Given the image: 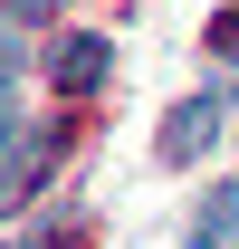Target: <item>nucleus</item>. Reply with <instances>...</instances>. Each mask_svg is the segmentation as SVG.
Masks as SVG:
<instances>
[{"label":"nucleus","instance_id":"f257e3e1","mask_svg":"<svg viewBox=\"0 0 239 249\" xmlns=\"http://www.w3.org/2000/svg\"><path fill=\"white\" fill-rule=\"evenodd\" d=\"M220 124H230V87L210 77V87H191L172 115H163V163H172V173H191V163L220 144Z\"/></svg>","mask_w":239,"mask_h":249},{"label":"nucleus","instance_id":"423d86ee","mask_svg":"<svg viewBox=\"0 0 239 249\" xmlns=\"http://www.w3.org/2000/svg\"><path fill=\"white\" fill-rule=\"evenodd\" d=\"M48 10H77V0H0V19H48Z\"/></svg>","mask_w":239,"mask_h":249},{"label":"nucleus","instance_id":"39448f33","mask_svg":"<svg viewBox=\"0 0 239 249\" xmlns=\"http://www.w3.org/2000/svg\"><path fill=\"white\" fill-rule=\"evenodd\" d=\"M19 67H29V58H19V19H0V124H10V87H19Z\"/></svg>","mask_w":239,"mask_h":249},{"label":"nucleus","instance_id":"7ed1b4c3","mask_svg":"<svg viewBox=\"0 0 239 249\" xmlns=\"http://www.w3.org/2000/svg\"><path fill=\"white\" fill-rule=\"evenodd\" d=\"M48 154H58L48 134H29V124H10V154H0V211H10V201H19V192H29L38 173H48Z\"/></svg>","mask_w":239,"mask_h":249},{"label":"nucleus","instance_id":"0eeeda50","mask_svg":"<svg viewBox=\"0 0 239 249\" xmlns=\"http://www.w3.org/2000/svg\"><path fill=\"white\" fill-rule=\"evenodd\" d=\"M210 48H230V67H239V19H230V29H210Z\"/></svg>","mask_w":239,"mask_h":249},{"label":"nucleus","instance_id":"f03ea898","mask_svg":"<svg viewBox=\"0 0 239 249\" xmlns=\"http://www.w3.org/2000/svg\"><path fill=\"white\" fill-rule=\"evenodd\" d=\"M105 67H115V48H105L96 29H77V38H58L48 77H58V96H96V87H105Z\"/></svg>","mask_w":239,"mask_h":249},{"label":"nucleus","instance_id":"20e7f679","mask_svg":"<svg viewBox=\"0 0 239 249\" xmlns=\"http://www.w3.org/2000/svg\"><path fill=\"white\" fill-rule=\"evenodd\" d=\"M182 249H239V182L201 192V211H191V240Z\"/></svg>","mask_w":239,"mask_h":249}]
</instances>
